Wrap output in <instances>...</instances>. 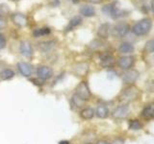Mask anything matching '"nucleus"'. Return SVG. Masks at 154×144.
Returning <instances> with one entry per match:
<instances>
[{
	"label": "nucleus",
	"instance_id": "nucleus-1",
	"mask_svg": "<svg viewBox=\"0 0 154 144\" xmlns=\"http://www.w3.org/2000/svg\"><path fill=\"white\" fill-rule=\"evenodd\" d=\"M140 96H141L140 89L134 85H131L122 91V93L119 95V100L123 102V104H128L130 102H134V101L138 100Z\"/></svg>",
	"mask_w": 154,
	"mask_h": 144
},
{
	"label": "nucleus",
	"instance_id": "nucleus-2",
	"mask_svg": "<svg viewBox=\"0 0 154 144\" xmlns=\"http://www.w3.org/2000/svg\"><path fill=\"white\" fill-rule=\"evenodd\" d=\"M152 28V21L150 18H143L132 27V33L138 37L146 36Z\"/></svg>",
	"mask_w": 154,
	"mask_h": 144
},
{
	"label": "nucleus",
	"instance_id": "nucleus-3",
	"mask_svg": "<svg viewBox=\"0 0 154 144\" xmlns=\"http://www.w3.org/2000/svg\"><path fill=\"white\" fill-rule=\"evenodd\" d=\"M75 95L82 101L87 102L91 98V92L90 89V86L86 81H82L76 86L75 88Z\"/></svg>",
	"mask_w": 154,
	"mask_h": 144
},
{
	"label": "nucleus",
	"instance_id": "nucleus-4",
	"mask_svg": "<svg viewBox=\"0 0 154 144\" xmlns=\"http://www.w3.org/2000/svg\"><path fill=\"white\" fill-rule=\"evenodd\" d=\"M130 31V26L125 22H119L111 29V34L112 36L117 38H124Z\"/></svg>",
	"mask_w": 154,
	"mask_h": 144
},
{
	"label": "nucleus",
	"instance_id": "nucleus-5",
	"mask_svg": "<svg viewBox=\"0 0 154 144\" xmlns=\"http://www.w3.org/2000/svg\"><path fill=\"white\" fill-rule=\"evenodd\" d=\"M129 112H130L129 106L127 104H122L118 106V107L113 110L112 116L116 120H123L128 117Z\"/></svg>",
	"mask_w": 154,
	"mask_h": 144
},
{
	"label": "nucleus",
	"instance_id": "nucleus-6",
	"mask_svg": "<svg viewBox=\"0 0 154 144\" xmlns=\"http://www.w3.org/2000/svg\"><path fill=\"white\" fill-rule=\"evenodd\" d=\"M139 77H140V72L136 69L131 68L123 72V74L122 75V79L125 85L131 86L136 83V81L139 79Z\"/></svg>",
	"mask_w": 154,
	"mask_h": 144
},
{
	"label": "nucleus",
	"instance_id": "nucleus-7",
	"mask_svg": "<svg viewBox=\"0 0 154 144\" xmlns=\"http://www.w3.org/2000/svg\"><path fill=\"white\" fill-rule=\"evenodd\" d=\"M102 13L106 16H109L114 19H117L120 16H123L122 11L115 6V4H107L102 7Z\"/></svg>",
	"mask_w": 154,
	"mask_h": 144
},
{
	"label": "nucleus",
	"instance_id": "nucleus-8",
	"mask_svg": "<svg viewBox=\"0 0 154 144\" xmlns=\"http://www.w3.org/2000/svg\"><path fill=\"white\" fill-rule=\"evenodd\" d=\"M135 64V58L133 56L125 55L120 57L118 60V65L120 69H122L124 71L131 69Z\"/></svg>",
	"mask_w": 154,
	"mask_h": 144
},
{
	"label": "nucleus",
	"instance_id": "nucleus-9",
	"mask_svg": "<svg viewBox=\"0 0 154 144\" xmlns=\"http://www.w3.org/2000/svg\"><path fill=\"white\" fill-rule=\"evenodd\" d=\"M38 78H40L43 81L49 80L53 76V69L50 66L47 65H40L36 70Z\"/></svg>",
	"mask_w": 154,
	"mask_h": 144
},
{
	"label": "nucleus",
	"instance_id": "nucleus-10",
	"mask_svg": "<svg viewBox=\"0 0 154 144\" xmlns=\"http://www.w3.org/2000/svg\"><path fill=\"white\" fill-rule=\"evenodd\" d=\"M19 53L26 58H31L34 54L33 46L28 40H22L19 43Z\"/></svg>",
	"mask_w": 154,
	"mask_h": 144
},
{
	"label": "nucleus",
	"instance_id": "nucleus-11",
	"mask_svg": "<svg viewBox=\"0 0 154 144\" xmlns=\"http://www.w3.org/2000/svg\"><path fill=\"white\" fill-rule=\"evenodd\" d=\"M12 21L18 27H26L28 25V17L21 13H14L11 16Z\"/></svg>",
	"mask_w": 154,
	"mask_h": 144
},
{
	"label": "nucleus",
	"instance_id": "nucleus-12",
	"mask_svg": "<svg viewBox=\"0 0 154 144\" xmlns=\"http://www.w3.org/2000/svg\"><path fill=\"white\" fill-rule=\"evenodd\" d=\"M17 69L19 71V73L24 77H27L28 78V77H30L33 73V66L26 62H17Z\"/></svg>",
	"mask_w": 154,
	"mask_h": 144
},
{
	"label": "nucleus",
	"instance_id": "nucleus-13",
	"mask_svg": "<svg viewBox=\"0 0 154 144\" xmlns=\"http://www.w3.org/2000/svg\"><path fill=\"white\" fill-rule=\"evenodd\" d=\"M90 65L88 62H78L75 65H73V72L77 76H86L89 73Z\"/></svg>",
	"mask_w": 154,
	"mask_h": 144
},
{
	"label": "nucleus",
	"instance_id": "nucleus-14",
	"mask_svg": "<svg viewBox=\"0 0 154 144\" xmlns=\"http://www.w3.org/2000/svg\"><path fill=\"white\" fill-rule=\"evenodd\" d=\"M115 64H116V60L112 55L104 54L102 56H100V65L102 66L103 68H111V67H114Z\"/></svg>",
	"mask_w": 154,
	"mask_h": 144
},
{
	"label": "nucleus",
	"instance_id": "nucleus-15",
	"mask_svg": "<svg viewBox=\"0 0 154 144\" xmlns=\"http://www.w3.org/2000/svg\"><path fill=\"white\" fill-rule=\"evenodd\" d=\"M142 117L149 120V119H154V102L148 103L143 107V109L141 112Z\"/></svg>",
	"mask_w": 154,
	"mask_h": 144
},
{
	"label": "nucleus",
	"instance_id": "nucleus-16",
	"mask_svg": "<svg viewBox=\"0 0 154 144\" xmlns=\"http://www.w3.org/2000/svg\"><path fill=\"white\" fill-rule=\"evenodd\" d=\"M56 46V41L55 40H45L42 41L38 44V50L42 53H48L51 52Z\"/></svg>",
	"mask_w": 154,
	"mask_h": 144
},
{
	"label": "nucleus",
	"instance_id": "nucleus-17",
	"mask_svg": "<svg viewBox=\"0 0 154 144\" xmlns=\"http://www.w3.org/2000/svg\"><path fill=\"white\" fill-rule=\"evenodd\" d=\"M94 113H95V115L98 118H100V119H105V118H107L109 115H110V110H109L108 107L106 105L100 104L94 110Z\"/></svg>",
	"mask_w": 154,
	"mask_h": 144
},
{
	"label": "nucleus",
	"instance_id": "nucleus-18",
	"mask_svg": "<svg viewBox=\"0 0 154 144\" xmlns=\"http://www.w3.org/2000/svg\"><path fill=\"white\" fill-rule=\"evenodd\" d=\"M134 50H135L134 45L131 42H128V41L122 42L119 46V52L122 53V54H124V55L131 54V53L134 52Z\"/></svg>",
	"mask_w": 154,
	"mask_h": 144
},
{
	"label": "nucleus",
	"instance_id": "nucleus-19",
	"mask_svg": "<svg viewBox=\"0 0 154 144\" xmlns=\"http://www.w3.org/2000/svg\"><path fill=\"white\" fill-rule=\"evenodd\" d=\"M82 17L81 16H73L72 17L70 20H69V24H67V26L66 27V29H65V33H67V32H69V31H71V30H73V29L75 28V27H77V26H79V25H81L82 24Z\"/></svg>",
	"mask_w": 154,
	"mask_h": 144
},
{
	"label": "nucleus",
	"instance_id": "nucleus-20",
	"mask_svg": "<svg viewBox=\"0 0 154 144\" xmlns=\"http://www.w3.org/2000/svg\"><path fill=\"white\" fill-rule=\"evenodd\" d=\"M110 31H111L110 24L109 23H103L98 27L97 36L100 38H107L110 35Z\"/></svg>",
	"mask_w": 154,
	"mask_h": 144
},
{
	"label": "nucleus",
	"instance_id": "nucleus-21",
	"mask_svg": "<svg viewBox=\"0 0 154 144\" xmlns=\"http://www.w3.org/2000/svg\"><path fill=\"white\" fill-rule=\"evenodd\" d=\"M80 14L85 17H93L95 16V9L91 5H84L80 8Z\"/></svg>",
	"mask_w": 154,
	"mask_h": 144
},
{
	"label": "nucleus",
	"instance_id": "nucleus-22",
	"mask_svg": "<svg viewBox=\"0 0 154 144\" xmlns=\"http://www.w3.org/2000/svg\"><path fill=\"white\" fill-rule=\"evenodd\" d=\"M51 34V29L48 27H42V28H37L34 29L32 32V35L34 38H41L43 36H48Z\"/></svg>",
	"mask_w": 154,
	"mask_h": 144
},
{
	"label": "nucleus",
	"instance_id": "nucleus-23",
	"mask_svg": "<svg viewBox=\"0 0 154 144\" xmlns=\"http://www.w3.org/2000/svg\"><path fill=\"white\" fill-rule=\"evenodd\" d=\"M94 115H95L94 110L91 108H85L83 110H81V112H80V117L84 120L93 119Z\"/></svg>",
	"mask_w": 154,
	"mask_h": 144
},
{
	"label": "nucleus",
	"instance_id": "nucleus-24",
	"mask_svg": "<svg viewBox=\"0 0 154 144\" xmlns=\"http://www.w3.org/2000/svg\"><path fill=\"white\" fill-rule=\"evenodd\" d=\"M14 75H16V73H14V71L13 69L5 68L0 71V80H2V81L11 80L14 78Z\"/></svg>",
	"mask_w": 154,
	"mask_h": 144
},
{
	"label": "nucleus",
	"instance_id": "nucleus-25",
	"mask_svg": "<svg viewBox=\"0 0 154 144\" xmlns=\"http://www.w3.org/2000/svg\"><path fill=\"white\" fill-rule=\"evenodd\" d=\"M143 127V123L139 119H132L128 122V129L131 131H140Z\"/></svg>",
	"mask_w": 154,
	"mask_h": 144
},
{
	"label": "nucleus",
	"instance_id": "nucleus-26",
	"mask_svg": "<svg viewBox=\"0 0 154 144\" xmlns=\"http://www.w3.org/2000/svg\"><path fill=\"white\" fill-rule=\"evenodd\" d=\"M143 52L146 53V54L154 53V38L149 40L146 42V44L143 46Z\"/></svg>",
	"mask_w": 154,
	"mask_h": 144
},
{
	"label": "nucleus",
	"instance_id": "nucleus-27",
	"mask_svg": "<svg viewBox=\"0 0 154 144\" xmlns=\"http://www.w3.org/2000/svg\"><path fill=\"white\" fill-rule=\"evenodd\" d=\"M83 103H84V101H82L80 98L77 97L75 94L72 96V98H71V106H73L74 109H80V108H82Z\"/></svg>",
	"mask_w": 154,
	"mask_h": 144
},
{
	"label": "nucleus",
	"instance_id": "nucleus-28",
	"mask_svg": "<svg viewBox=\"0 0 154 144\" xmlns=\"http://www.w3.org/2000/svg\"><path fill=\"white\" fill-rule=\"evenodd\" d=\"M11 12L9 6L7 4H0V17H5L7 16L8 14Z\"/></svg>",
	"mask_w": 154,
	"mask_h": 144
},
{
	"label": "nucleus",
	"instance_id": "nucleus-29",
	"mask_svg": "<svg viewBox=\"0 0 154 144\" xmlns=\"http://www.w3.org/2000/svg\"><path fill=\"white\" fill-rule=\"evenodd\" d=\"M7 44V40H6V37L5 35H3L2 33H0V50L4 49L6 47Z\"/></svg>",
	"mask_w": 154,
	"mask_h": 144
},
{
	"label": "nucleus",
	"instance_id": "nucleus-30",
	"mask_svg": "<svg viewBox=\"0 0 154 144\" xmlns=\"http://www.w3.org/2000/svg\"><path fill=\"white\" fill-rule=\"evenodd\" d=\"M33 82V84L34 85H36V86H43L45 85V81L40 79V78H38V79H32L31 80Z\"/></svg>",
	"mask_w": 154,
	"mask_h": 144
},
{
	"label": "nucleus",
	"instance_id": "nucleus-31",
	"mask_svg": "<svg viewBox=\"0 0 154 144\" xmlns=\"http://www.w3.org/2000/svg\"><path fill=\"white\" fill-rule=\"evenodd\" d=\"M7 26V21L6 19L3 17H0V30H3L5 29V27Z\"/></svg>",
	"mask_w": 154,
	"mask_h": 144
},
{
	"label": "nucleus",
	"instance_id": "nucleus-32",
	"mask_svg": "<svg viewBox=\"0 0 154 144\" xmlns=\"http://www.w3.org/2000/svg\"><path fill=\"white\" fill-rule=\"evenodd\" d=\"M113 144H124V140H123V139H122V138H117L114 141Z\"/></svg>",
	"mask_w": 154,
	"mask_h": 144
},
{
	"label": "nucleus",
	"instance_id": "nucleus-33",
	"mask_svg": "<svg viewBox=\"0 0 154 144\" xmlns=\"http://www.w3.org/2000/svg\"><path fill=\"white\" fill-rule=\"evenodd\" d=\"M88 2H90V3H93V4H99V3H101L103 1V0H87Z\"/></svg>",
	"mask_w": 154,
	"mask_h": 144
},
{
	"label": "nucleus",
	"instance_id": "nucleus-34",
	"mask_svg": "<svg viewBox=\"0 0 154 144\" xmlns=\"http://www.w3.org/2000/svg\"><path fill=\"white\" fill-rule=\"evenodd\" d=\"M95 144H111V143L108 142L107 140H103V139H101V140H98Z\"/></svg>",
	"mask_w": 154,
	"mask_h": 144
},
{
	"label": "nucleus",
	"instance_id": "nucleus-35",
	"mask_svg": "<svg viewBox=\"0 0 154 144\" xmlns=\"http://www.w3.org/2000/svg\"><path fill=\"white\" fill-rule=\"evenodd\" d=\"M58 144H70V142L69 140H61Z\"/></svg>",
	"mask_w": 154,
	"mask_h": 144
},
{
	"label": "nucleus",
	"instance_id": "nucleus-36",
	"mask_svg": "<svg viewBox=\"0 0 154 144\" xmlns=\"http://www.w3.org/2000/svg\"><path fill=\"white\" fill-rule=\"evenodd\" d=\"M151 10H152V12L154 13V0H151Z\"/></svg>",
	"mask_w": 154,
	"mask_h": 144
},
{
	"label": "nucleus",
	"instance_id": "nucleus-37",
	"mask_svg": "<svg viewBox=\"0 0 154 144\" xmlns=\"http://www.w3.org/2000/svg\"><path fill=\"white\" fill-rule=\"evenodd\" d=\"M71 2H73V3H78L79 2V0H70Z\"/></svg>",
	"mask_w": 154,
	"mask_h": 144
},
{
	"label": "nucleus",
	"instance_id": "nucleus-38",
	"mask_svg": "<svg viewBox=\"0 0 154 144\" xmlns=\"http://www.w3.org/2000/svg\"><path fill=\"white\" fill-rule=\"evenodd\" d=\"M11 1H14V2H17V1H19V0H11Z\"/></svg>",
	"mask_w": 154,
	"mask_h": 144
}]
</instances>
